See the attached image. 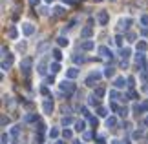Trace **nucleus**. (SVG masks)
I'll use <instances>...</instances> for the list:
<instances>
[{"mask_svg": "<svg viewBox=\"0 0 148 144\" xmlns=\"http://www.w3.org/2000/svg\"><path fill=\"white\" fill-rule=\"evenodd\" d=\"M59 89L62 91V93H66V97H70L73 91H75V84H73L71 80H62V82L59 84Z\"/></svg>", "mask_w": 148, "mask_h": 144, "instance_id": "nucleus-1", "label": "nucleus"}, {"mask_svg": "<svg viewBox=\"0 0 148 144\" xmlns=\"http://www.w3.org/2000/svg\"><path fill=\"white\" fill-rule=\"evenodd\" d=\"M31 66H33V60L29 59V57H26V59L20 62V71H22L24 77H27V75L31 73Z\"/></svg>", "mask_w": 148, "mask_h": 144, "instance_id": "nucleus-2", "label": "nucleus"}, {"mask_svg": "<svg viewBox=\"0 0 148 144\" xmlns=\"http://www.w3.org/2000/svg\"><path fill=\"white\" fill-rule=\"evenodd\" d=\"M102 75H104V73H99V71H93L92 75H90V77L86 78V82H84V84H86L88 86V88H93V86L95 84H97L99 82V78L102 77Z\"/></svg>", "mask_w": 148, "mask_h": 144, "instance_id": "nucleus-3", "label": "nucleus"}, {"mask_svg": "<svg viewBox=\"0 0 148 144\" xmlns=\"http://www.w3.org/2000/svg\"><path fill=\"white\" fill-rule=\"evenodd\" d=\"M130 26H132V18H128V16H126V18H121V20H119L117 29H119V31H128Z\"/></svg>", "mask_w": 148, "mask_h": 144, "instance_id": "nucleus-4", "label": "nucleus"}, {"mask_svg": "<svg viewBox=\"0 0 148 144\" xmlns=\"http://www.w3.org/2000/svg\"><path fill=\"white\" fill-rule=\"evenodd\" d=\"M108 20H110L108 11H99V13H97V22H99V26H106Z\"/></svg>", "mask_w": 148, "mask_h": 144, "instance_id": "nucleus-5", "label": "nucleus"}, {"mask_svg": "<svg viewBox=\"0 0 148 144\" xmlns=\"http://www.w3.org/2000/svg\"><path fill=\"white\" fill-rule=\"evenodd\" d=\"M22 33H24L26 37H31L33 33H35V26H33L31 22H24V24H22Z\"/></svg>", "mask_w": 148, "mask_h": 144, "instance_id": "nucleus-6", "label": "nucleus"}, {"mask_svg": "<svg viewBox=\"0 0 148 144\" xmlns=\"http://www.w3.org/2000/svg\"><path fill=\"white\" fill-rule=\"evenodd\" d=\"M97 53L102 57V59H112V57H113V53L106 48V46H99V48H97Z\"/></svg>", "mask_w": 148, "mask_h": 144, "instance_id": "nucleus-7", "label": "nucleus"}, {"mask_svg": "<svg viewBox=\"0 0 148 144\" xmlns=\"http://www.w3.org/2000/svg\"><path fill=\"white\" fill-rule=\"evenodd\" d=\"M11 64H13V55H8V57H4V60H2V70L4 71H8L9 68H11Z\"/></svg>", "mask_w": 148, "mask_h": 144, "instance_id": "nucleus-8", "label": "nucleus"}, {"mask_svg": "<svg viewBox=\"0 0 148 144\" xmlns=\"http://www.w3.org/2000/svg\"><path fill=\"white\" fill-rule=\"evenodd\" d=\"M95 48V42L93 40H84V42H81V49L82 51H92Z\"/></svg>", "mask_w": 148, "mask_h": 144, "instance_id": "nucleus-9", "label": "nucleus"}, {"mask_svg": "<svg viewBox=\"0 0 148 144\" xmlns=\"http://www.w3.org/2000/svg\"><path fill=\"white\" fill-rule=\"evenodd\" d=\"M51 111H53V100H46V102L42 104V113L51 115Z\"/></svg>", "mask_w": 148, "mask_h": 144, "instance_id": "nucleus-10", "label": "nucleus"}, {"mask_svg": "<svg viewBox=\"0 0 148 144\" xmlns=\"http://www.w3.org/2000/svg\"><path fill=\"white\" fill-rule=\"evenodd\" d=\"M92 35H93L92 26H86V27H82V29H81V37H82V38H90Z\"/></svg>", "mask_w": 148, "mask_h": 144, "instance_id": "nucleus-11", "label": "nucleus"}, {"mask_svg": "<svg viewBox=\"0 0 148 144\" xmlns=\"http://www.w3.org/2000/svg\"><path fill=\"white\" fill-rule=\"evenodd\" d=\"M124 84H126V80H124V77H117L115 80H113V88H115V89H121V88H124Z\"/></svg>", "mask_w": 148, "mask_h": 144, "instance_id": "nucleus-12", "label": "nucleus"}, {"mask_svg": "<svg viewBox=\"0 0 148 144\" xmlns=\"http://www.w3.org/2000/svg\"><path fill=\"white\" fill-rule=\"evenodd\" d=\"M66 77L68 78H77L79 77V70H77V68H68V70H66Z\"/></svg>", "mask_w": 148, "mask_h": 144, "instance_id": "nucleus-13", "label": "nucleus"}, {"mask_svg": "<svg viewBox=\"0 0 148 144\" xmlns=\"http://www.w3.org/2000/svg\"><path fill=\"white\" fill-rule=\"evenodd\" d=\"M49 48H51V44H49V42H42V44L37 48V55H42V53H46V51H48Z\"/></svg>", "mask_w": 148, "mask_h": 144, "instance_id": "nucleus-14", "label": "nucleus"}, {"mask_svg": "<svg viewBox=\"0 0 148 144\" xmlns=\"http://www.w3.org/2000/svg\"><path fill=\"white\" fill-rule=\"evenodd\" d=\"M146 49H148V44L145 42V40H139V42H137V51H139V53H145Z\"/></svg>", "mask_w": 148, "mask_h": 144, "instance_id": "nucleus-15", "label": "nucleus"}, {"mask_svg": "<svg viewBox=\"0 0 148 144\" xmlns=\"http://www.w3.org/2000/svg\"><path fill=\"white\" fill-rule=\"evenodd\" d=\"M37 71L40 73V75H44V73H46V59L38 62V66H37Z\"/></svg>", "mask_w": 148, "mask_h": 144, "instance_id": "nucleus-16", "label": "nucleus"}, {"mask_svg": "<svg viewBox=\"0 0 148 144\" xmlns=\"http://www.w3.org/2000/svg\"><path fill=\"white\" fill-rule=\"evenodd\" d=\"M117 126V119L115 117H108L106 119V128H115Z\"/></svg>", "mask_w": 148, "mask_h": 144, "instance_id": "nucleus-17", "label": "nucleus"}, {"mask_svg": "<svg viewBox=\"0 0 148 144\" xmlns=\"http://www.w3.org/2000/svg\"><path fill=\"white\" fill-rule=\"evenodd\" d=\"M49 71H51V75L59 73V71H60V64H59V62H53V64H49Z\"/></svg>", "mask_w": 148, "mask_h": 144, "instance_id": "nucleus-18", "label": "nucleus"}, {"mask_svg": "<svg viewBox=\"0 0 148 144\" xmlns=\"http://www.w3.org/2000/svg\"><path fill=\"white\" fill-rule=\"evenodd\" d=\"M75 130L77 131H84L86 130V122H84V120H75Z\"/></svg>", "mask_w": 148, "mask_h": 144, "instance_id": "nucleus-19", "label": "nucleus"}, {"mask_svg": "<svg viewBox=\"0 0 148 144\" xmlns=\"http://www.w3.org/2000/svg\"><path fill=\"white\" fill-rule=\"evenodd\" d=\"M104 93H106V89L102 88V86H99V88H97V89L93 91V95L97 97V99H102V97H104Z\"/></svg>", "mask_w": 148, "mask_h": 144, "instance_id": "nucleus-20", "label": "nucleus"}, {"mask_svg": "<svg viewBox=\"0 0 148 144\" xmlns=\"http://www.w3.org/2000/svg\"><path fill=\"white\" fill-rule=\"evenodd\" d=\"M57 44H59L60 48H64V46L70 44V40H68V37H59V38H57Z\"/></svg>", "mask_w": 148, "mask_h": 144, "instance_id": "nucleus-21", "label": "nucleus"}, {"mask_svg": "<svg viewBox=\"0 0 148 144\" xmlns=\"http://www.w3.org/2000/svg\"><path fill=\"white\" fill-rule=\"evenodd\" d=\"M8 37L13 38V40L18 37V31H16V27H9V29H8Z\"/></svg>", "mask_w": 148, "mask_h": 144, "instance_id": "nucleus-22", "label": "nucleus"}, {"mask_svg": "<svg viewBox=\"0 0 148 144\" xmlns=\"http://www.w3.org/2000/svg\"><path fill=\"white\" fill-rule=\"evenodd\" d=\"M88 104H90V106H97V104H99V99L92 93V95L88 97Z\"/></svg>", "mask_w": 148, "mask_h": 144, "instance_id": "nucleus-23", "label": "nucleus"}, {"mask_svg": "<svg viewBox=\"0 0 148 144\" xmlns=\"http://www.w3.org/2000/svg\"><path fill=\"white\" fill-rule=\"evenodd\" d=\"M113 75H115V68H110V66L104 68V77L110 78V77H113Z\"/></svg>", "mask_w": 148, "mask_h": 144, "instance_id": "nucleus-24", "label": "nucleus"}, {"mask_svg": "<svg viewBox=\"0 0 148 144\" xmlns=\"http://www.w3.org/2000/svg\"><path fill=\"white\" fill-rule=\"evenodd\" d=\"M53 13H55V16H64V8H62V5H57V8L53 9Z\"/></svg>", "mask_w": 148, "mask_h": 144, "instance_id": "nucleus-25", "label": "nucleus"}, {"mask_svg": "<svg viewBox=\"0 0 148 144\" xmlns=\"http://www.w3.org/2000/svg\"><path fill=\"white\" fill-rule=\"evenodd\" d=\"M71 59H73V62H75V64H82V62L86 60V59H84V55H73Z\"/></svg>", "mask_w": 148, "mask_h": 144, "instance_id": "nucleus-26", "label": "nucleus"}, {"mask_svg": "<svg viewBox=\"0 0 148 144\" xmlns=\"http://www.w3.org/2000/svg\"><path fill=\"white\" fill-rule=\"evenodd\" d=\"M130 53H132V51H130V48H123V49H121V57H123V60H126L128 57H130Z\"/></svg>", "mask_w": 148, "mask_h": 144, "instance_id": "nucleus-27", "label": "nucleus"}, {"mask_svg": "<svg viewBox=\"0 0 148 144\" xmlns=\"http://www.w3.org/2000/svg\"><path fill=\"white\" fill-rule=\"evenodd\" d=\"M51 55H53V59H55L57 62H59V60L62 59V53H60V49H53V51H51Z\"/></svg>", "mask_w": 148, "mask_h": 144, "instance_id": "nucleus-28", "label": "nucleus"}, {"mask_svg": "<svg viewBox=\"0 0 148 144\" xmlns=\"http://www.w3.org/2000/svg\"><path fill=\"white\" fill-rule=\"evenodd\" d=\"M60 122H62V126H66V128H68L70 124H73V119H71V117H62Z\"/></svg>", "mask_w": 148, "mask_h": 144, "instance_id": "nucleus-29", "label": "nucleus"}, {"mask_svg": "<svg viewBox=\"0 0 148 144\" xmlns=\"http://www.w3.org/2000/svg\"><path fill=\"white\" fill-rule=\"evenodd\" d=\"M48 135H49V139H57V137H59V130H57V128H51Z\"/></svg>", "mask_w": 148, "mask_h": 144, "instance_id": "nucleus-30", "label": "nucleus"}, {"mask_svg": "<svg viewBox=\"0 0 148 144\" xmlns=\"http://www.w3.org/2000/svg\"><path fill=\"white\" fill-rule=\"evenodd\" d=\"M128 113H130L128 108H119V115H121V117H128Z\"/></svg>", "mask_w": 148, "mask_h": 144, "instance_id": "nucleus-31", "label": "nucleus"}, {"mask_svg": "<svg viewBox=\"0 0 148 144\" xmlns=\"http://www.w3.org/2000/svg\"><path fill=\"white\" fill-rule=\"evenodd\" d=\"M16 51L24 53V51H26V42H18V44H16Z\"/></svg>", "mask_w": 148, "mask_h": 144, "instance_id": "nucleus-32", "label": "nucleus"}, {"mask_svg": "<svg viewBox=\"0 0 148 144\" xmlns=\"http://www.w3.org/2000/svg\"><path fill=\"white\" fill-rule=\"evenodd\" d=\"M97 115H99V117H106V115H108L106 108H97Z\"/></svg>", "mask_w": 148, "mask_h": 144, "instance_id": "nucleus-33", "label": "nucleus"}, {"mask_svg": "<svg viewBox=\"0 0 148 144\" xmlns=\"http://www.w3.org/2000/svg\"><path fill=\"white\" fill-rule=\"evenodd\" d=\"M130 99H132V100H134V99H139V95H137V91H134V89H130V93H128V100H130Z\"/></svg>", "mask_w": 148, "mask_h": 144, "instance_id": "nucleus-34", "label": "nucleus"}, {"mask_svg": "<svg viewBox=\"0 0 148 144\" xmlns=\"http://www.w3.org/2000/svg\"><path fill=\"white\" fill-rule=\"evenodd\" d=\"M18 133H20V126H13V128H11V135L16 137Z\"/></svg>", "mask_w": 148, "mask_h": 144, "instance_id": "nucleus-35", "label": "nucleus"}, {"mask_svg": "<svg viewBox=\"0 0 148 144\" xmlns=\"http://www.w3.org/2000/svg\"><path fill=\"white\" fill-rule=\"evenodd\" d=\"M62 135H64V139H68V141H70L71 137H73V133H71V130H64V131H62Z\"/></svg>", "mask_w": 148, "mask_h": 144, "instance_id": "nucleus-36", "label": "nucleus"}, {"mask_svg": "<svg viewBox=\"0 0 148 144\" xmlns=\"http://www.w3.org/2000/svg\"><path fill=\"white\" fill-rule=\"evenodd\" d=\"M141 26L148 27V15H143V16H141Z\"/></svg>", "mask_w": 148, "mask_h": 144, "instance_id": "nucleus-37", "label": "nucleus"}, {"mask_svg": "<svg viewBox=\"0 0 148 144\" xmlns=\"http://www.w3.org/2000/svg\"><path fill=\"white\" fill-rule=\"evenodd\" d=\"M33 120H38L37 115H26V122H33Z\"/></svg>", "mask_w": 148, "mask_h": 144, "instance_id": "nucleus-38", "label": "nucleus"}, {"mask_svg": "<svg viewBox=\"0 0 148 144\" xmlns=\"http://www.w3.org/2000/svg\"><path fill=\"white\" fill-rule=\"evenodd\" d=\"M135 38H137V37H135V33H128V35H126L128 42H135Z\"/></svg>", "mask_w": 148, "mask_h": 144, "instance_id": "nucleus-39", "label": "nucleus"}, {"mask_svg": "<svg viewBox=\"0 0 148 144\" xmlns=\"http://www.w3.org/2000/svg\"><path fill=\"white\" fill-rule=\"evenodd\" d=\"M110 97H112V100H117V99H119L117 89H112V91H110Z\"/></svg>", "mask_w": 148, "mask_h": 144, "instance_id": "nucleus-40", "label": "nucleus"}, {"mask_svg": "<svg viewBox=\"0 0 148 144\" xmlns=\"http://www.w3.org/2000/svg\"><path fill=\"white\" fill-rule=\"evenodd\" d=\"M126 82H128L130 88H134V86H135V78H134V77H128V78H126Z\"/></svg>", "mask_w": 148, "mask_h": 144, "instance_id": "nucleus-41", "label": "nucleus"}, {"mask_svg": "<svg viewBox=\"0 0 148 144\" xmlns=\"http://www.w3.org/2000/svg\"><path fill=\"white\" fill-rule=\"evenodd\" d=\"M90 124H92L93 128H97V124H99V120H97V117H92V119H90Z\"/></svg>", "mask_w": 148, "mask_h": 144, "instance_id": "nucleus-42", "label": "nucleus"}, {"mask_svg": "<svg viewBox=\"0 0 148 144\" xmlns=\"http://www.w3.org/2000/svg\"><path fill=\"white\" fill-rule=\"evenodd\" d=\"M11 120H9V117H5V115H2V126H5V124H9Z\"/></svg>", "mask_w": 148, "mask_h": 144, "instance_id": "nucleus-43", "label": "nucleus"}, {"mask_svg": "<svg viewBox=\"0 0 148 144\" xmlns=\"http://www.w3.org/2000/svg\"><path fill=\"white\" fill-rule=\"evenodd\" d=\"M115 44H117V46H123V37H121V35L115 37Z\"/></svg>", "mask_w": 148, "mask_h": 144, "instance_id": "nucleus-44", "label": "nucleus"}, {"mask_svg": "<svg viewBox=\"0 0 148 144\" xmlns=\"http://www.w3.org/2000/svg\"><path fill=\"white\" fill-rule=\"evenodd\" d=\"M37 130H38V133H42V131L46 130V126H44L42 122H38V128H37Z\"/></svg>", "mask_w": 148, "mask_h": 144, "instance_id": "nucleus-45", "label": "nucleus"}, {"mask_svg": "<svg viewBox=\"0 0 148 144\" xmlns=\"http://www.w3.org/2000/svg\"><path fill=\"white\" fill-rule=\"evenodd\" d=\"M143 80H148V70H143V75H141Z\"/></svg>", "mask_w": 148, "mask_h": 144, "instance_id": "nucleus-46", "label": "nucleus"}, {"mask_svg": "<svg viewBox=\"0 0 148 144\" xmlns=\"http://www.w3.org/2000/svg\"><path fill=\"white\" fill-rule=\"evenodd\" d=\"M38 4H40V0H29V5H33V8L38 5Z\"/></svg>", "mask_w": 148, "mask_h": 144, "instance_id": "nucleus-47", "label": "nucleus"}, {"mask_svg": "<svg viewBox=\"0 0 148 144\" xmlns=\"http://www.w3.org/2000/svg\"><path fill=\"white\" fill-rule=\"evenodd\" d=\"M81 111H82V115H84V117H90V111H88V108H82Z\"/></svg>", "mask_w": 148, "mask_h": 144, "instance_id": "nucleus-48", "label": "nucleus"}, {"mask_svg": "<svg viewBox=\"0 0 148 144\" xmlns=\"http://www.w3.org/2000/svg\"><path fill=\"white\" fill-rule=\"evenodd\" d=\"M8 141H9V137L4 133V135H2V144H8Z\"/></svg>", "mask_w": 148, "mask_h": 144, "instance_id": "nucleus-49", "label": "nucleus"}, {"mask_svg": "<svg viewBox=\"0 0 148 144\" xmlns=\"http://www.w3.org/2000/svg\"><path fill=\"white\" fill-rule=\"evenodd\" d=\"M141 109H143V111H148V102H143V104H141Z\"/></svg>", "mask_w": 148, "mask_h": 144, "instance_id": "nucleus-50", "label": "nucleus"}, {"mask_svg": "<svg viewBox=\"0 0 148 144\" xmlns=\"http://www.w3.org/2000/svg\"><path fill=\"white\" fill-rule=\"evenodd\" d=\"M134 137H135V139H139V137H143V131H139V130H137V131L134 133Z\"/></svg>", "mask_w": 148, "mask_h": 144, "instance_id": "nucleus-51", "label": "nucleus"}, {"mask_svg": "<svg viewBox=\"0 0 148 144\" xmlns=\"http://www.w3.org/2000/svg\"><path fill=\"white\" fill-rule=\"evenodd\" d=\"M40 15H48V8H40V11H38Z\"/></svg>", "mask_w": 148, "mask_h": 144, "instance_id": "nucleus-52", "label": "nucleus"}, {"mask_svg": "<svg viewBox=\"0 0 148 144\" xmlns=\"http://www.w3.org/2000/svg\"><path fill=\"white\" fill-rule=\"evenodd\" d=\"M53 80H55V78H53V75H51V77L46 78V82H48V84H53Z\"/></svg>", "mask_w": 148, "mask_h": 144, "instance_id": "nucleus-53", "label": "nucleus"}, {"mask_svg": "<svg viewBox=\"0 0 148 144\" xmlns=\"http://www.w3.org/2000/svg\"><path fill=\"white\" fill-rule=\"evenodd\" d=\"M92 139V133H84V141H90Z\"/></svg>", "mask_w": 148, "mask_h": 144, "instance_id": "nucleus-54", "label": "nucleus"}, {"mask_svg": "<svg viewBox=\"0 0 148 144\" xmlns=\"http://www.w3.org/2000/svg\"><path fill=\"white\" fill-rule=\"evenodd\" d=\"M143 35H145V37L148 35V27H145V29H143Z\"/></svg>", "mask_w": 148, "mask_h": 144, "instance_id": "nucleus-55", "label": "nucleus"}, {"mask_svg": "<svg viewBox=\"0 0 148 144\" xmlns=\"http://www.w3.org/2000/svg\"><path fill=\"white\" fill-rule=\"evenodd\" d=\"M55 144H66L64 141H55Z\"/></svg>", "mask_w": 148, "mask_h": 144, "instance_id": "nucleus-56", "label": "nucleus"}, {"mask_svg": "<svg viewBox=\"0 0 148 144\" xmlns=\"http://www.w3.org/2000/svg\"><path fill=\"white\" fill-rule=\"evenodd\" d=\"M62 2H64V4H71L73 0H62Z\"/></svg>", "mask_w": 148, "mask_h": 144, "instance_id": "nucleus-57", "label": "nucleus"}, {"mask_svg": "<svg viewBox=\"0 0 148 144\" xmlns=\"http://www.w3.org/2000/svg\"><path fill=\"white\" fill-rule=\"evenodd\" d=\"M121 144H130V141H121Z\"/></svg>", "mask_w": 148, "mask_h": 144, "instance_id": "nucleus-58", "label": "nucleus"}, {"mask_svg": "<svg viewBox=\"0 0 148 144\" xmlns=\"http://www.w3.org/2000/svg\"><path fill=\"white\" fill-rule=\"evenodd\" d=\"M97 144H104V141H97Z\"/></svg>", "mask_w": 148, "mask_h": 144, "instance_id": "nucleus-59", "label": "nucleus"}, {"mask_svg": "<svg viewBox=\"0 0 148 144\" xmlns=\"http://www.w3.org/2000/svg\"><path fill=\"white\" fill-rule=\"evenodd\" d=\"M145 124H148V117H146V119H145Z\"/></svg>", "mask_w": 148, "mask_h": 144, "instance_id": "nucleus-60", "label": "nucleus"}, {"mask_svg": "<svg viewBox=\"0 0 148 144\" xmlns=\"http://www.w3.org/2000/svg\"><path fill=\"white\" fill-rule=\"evenodd\" d=\"M46 2H48V4H51V2H53V0H46Z\"/></svg>", "mask_w": 148, "mask_h": 144, "instance_id": "nucleus-61", "label": "nucleus"}, {"mask_svg": "<svg viewBox=\"0 0 148 144\" xmlns=\"http://www.w3.org/2000/svg\"><path fill=\"white\" fill-rule=\"evenodd\" d=\"M95 2H102V0H95Z\"/></svg>", "mask_w": 148, "mask_h": 144, "instance_id": "nucleus-62", "label": "nucleus"}, {"mask_svg": "<svg viewBox=\"0 0 148 144\" xmlns=\"http://www.w3.org/2000/svg\"><path fill=\"white\" fill-rule=\"evenodd\" d=\"M110 2H115V0H110Z\"/></svg>", "mask_w": 148, "mask_h": 144, "instance_id": "nucleus-63", "label": "nucleus"}, {"mask_svg": "<svg viewBox=\"0 0 148 144\" xmlns=\"http://www.w3.org/2000/svg\"><path fill=\"white\" fill-rule=\"evenodd\" d=\"M75 144H81V142H75Z\"/></svg>", "mask_w": 148, "mask_h": 144, "instance_id": "nucleus-64", "label": "nucleus"}]
</instances>
